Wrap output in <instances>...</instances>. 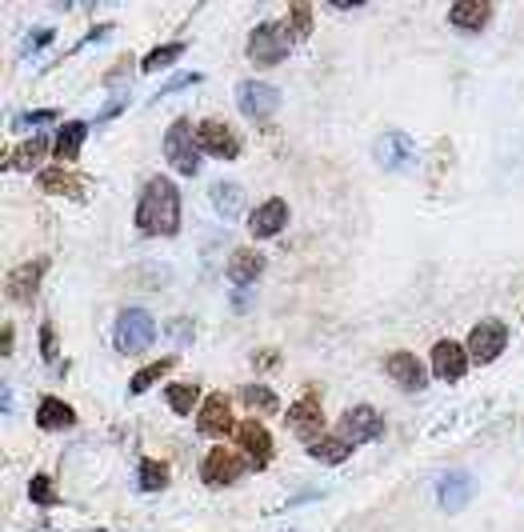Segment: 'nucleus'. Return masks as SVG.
<instances>
[{"label": "nucleus", "instance_id": "nucleus-22", "mask_svg": "<svg viewBox=\"0 0 524 532\" xmlns=\"http://www.w3.org/2000/svg\"><path fill=\"white\" fill-rule=\"evenodd\" d=\"M36 425L44 428V433H65V428L76 425V412L68 401H60V396H44L41 409H36Z\"/></svg>", "mask_w": 524, "mask_h": 532}, {"label": "nucleus", "instance_id": "nucleus-30", "mask_svg": "<svg viewBox=\"0 0 524 532\" xmlns=\"http://www.w3.org/2000/svg\"><path fill=\"white\" fill-rule=\"evenodd\" d=\"M164 401H169V409H172V412L188 417V412L196 409V401H201V388H196V385H180V380H177V385L164 388Z\"/></svg>", "mask_w": 524, "mask_h": 532}, {"label": "nucleus", "instance_id": "nucleus-20", "mask_svg": "<svg viewBox=\"0 0 524 532\" xmlns=\"http://www.w3.org/2000/svg\"><path fill=\"white\" fill-rule=\"evenodd\" d=\"M385 372L401 388H409V393H420V388H425V364H420L412 353H388Z\"/></svg>", "mask_w": 524, "mask_h": 532}, {"label": "nucleus", "instance_id": "nucleus-19", "mask_svg": "<svg viewBox=\"0 0 524 532\" xmlns=\"http://www.w3.org/2000/svg\"><path fill=\"white\" fill-rule=\"evenodd\" d=\"M472 492H476V484L468 472H449L441 484H436V500H441L444 512H460V508L472 500Z\"/></svg>", "mask_w": 524, "mask_h": 532}, {"label": "nucleus", "instance_id": "nucleus-9", "mask_svg": "<svg viewBox=\"0 0 524 532\" xmlns=\"http://www.w3.org/2000/svg\"><path fill=\"white\" fill-rule=\"evenodd\" d=\"M289 428L300 436L305 444H313V441H321V433H324V409H321V396L316 393H305L297 404L289 409Z\"/></svg>", "mask_w": 524, "mask_h": 532}, {"label": "nucleus", "instance_id": "nucleus-39", "mask_svg": "<svg viewBox=\"0 0 524 532\" xmlns=\"http://www.w3.org/2000/svg\"><path fill=\"white\" fill-rule=\"evenodd\" d=\"M124 105H129V100H113V105H105V113H100V121H113L116 113H124Z\"/></svg>", "mask_w": 524, "mask_h": 532}, {"label": "nucleus", "instance_id": "nucleus-38", "mask_svg": "<svg viewBox=\"0 0 524 532\" xmlns=\"http://www.w3.org/2000/svg\"><path fill=\"white\" fill-rule=\"evenodd\" d=\"M276 364H281V353H273V348H260V353H257V369L260 372L276 369Z\"/></svg>", "mask_w": 524, "mask_h": 532}, {"label": "nucleus", "instance_id": "nucleus-15", "mask_svg": "<svg viewBox=\"0 0 524 532\" xmlns=\"http://www.w3.org/2000/svg\"><path fill=\"white\" fill-rule=\"evenodd\" d=\"M433 372L441 380H460L468 372V348L457 345V340H436L433 345Z\"/></svg>", "mask_w": 524, "mask_h": 532}, {"label": "nucleus", "instance_id": "nucleus-2", "mask_svg": "<svg viewBox=\"0 0 524 532\" xmlns=\"http://www.w3.org/2000/svg\"><path fill=\"white\" fill-rule=\"evenodd\" d=\"M164 161H169L180 177H196V172H201V140H196V129L185 116L172 121L169 132H164Z\"/></svg>", "mask_w": 524, "mask_h": 532}, {"label": "nucleus", "instance_id": "nucleus-16", "mask_svg": "<svg viewBox=\"0 0 524 532\" xmlns=\"http://www.w3.org/2000/svg\"><path fill=\"white\" fill-rule=\"evenodd\" d=\"M265 252L260 249H236L233 257H228V281L236 284V289H249V284H257L260 276H265Z\"/></svg>", "mask_w": 524, "mask_h": 532}, {"label": "nucleus", "instance_id": "nucleus-7", "mask_svg": "<svg viewBox=\"0 0 524 532\" xmlns=\"http://www.w3.org/2000/svg\"><path fill=\"white\" fill-rule=\"evenodd\" d=\"M508 345V329L504 321H480L472 332H468V361L476 364H492Z\"/></svg>", "mask_w": 524, "mask_h": 532}, {"label": "nucleus", "instance_id": "nucleus-40", "mask_svg": "<svg viewBox=\"0 0 524 532\" xmlns=\"http://www.w3.org/2000/svg\"><path fill=\"white\" fill-rule=\"evenodd\" d=\"M12 348H17V337H12V324L4 321V356H12Z\"/></svg>", "mask_w": 524, "mask_h": 532}, {"label": "nucleus", "instance_id": "nucleus-31", "mask_svg": "<svg viewBox=\"0 0 524 532\" xmlns=\"http://www.w3.org/2000/svg\"><path fill=\"white\" fill-rule=\"evenodd\" d=\"M241 404H249V409H257V412H276L281 409V401H276V393L268 385H241Z\"/></svg>", "mask_w": 524, "mask_h": 532}, {"label": "nucleus", "instance_id": "nucleus-17", "mask_svg": "<svg viewBox=\"0 0 524 532\" xmlns=\"http://www.w3.org/2000/svg\"><path fill=\"white\" fill-rule=\"evenodd\" d=\"M36 188L49 193V196H73V201H81L84 196V180L76 177V172H68L65 164H52V169L36 172Z\"/></svg>", "mask_w": 524, "mask_h": 532}, {"label": "nucleus", "instance_id": "nucleus-35", "mask_svg": "<svg viewBox=\"0 0 524 532\" xmlns=\"http://www.w3.org/2000/svg\"><path fill=\"white\" fill-rule=\"evenodd\" d=\"M41 356H44V364L57 361V329H52L49 321L41 324Z\"/></svg>", "mask_w": 524, "mask_h": 532}, {"label": "nucleus", "instance_id": "nucleus-21", "mask_svg": "<svg viewBox=\"0 0 524 532\" xmlns=\"http://www.w3.org/2000/svg\"><path fill=\"white\" fill-rule=\"evenodd\" d=\"M372 153H377V161L385 164V169H409L412 164V140L404 137V132H385V137H377Z\"/></svg>", "mask_w": 524, "mask_h": 532}, {"label": "nucleus", "instance_id": "nucleus-8", "mask_svg": "<svg viewBox=\"0 0 524 532\" xmlns=\"http://www.w3.org/2000/svg\"><path fill=\"white\" fill-rule=\"evenodd\" d=\"M236 441H241V457L249 468H268V460H273V436H268V428L260 425V420H244V425H236Z\"/></svg>", "mask_w": 524, "mask_h": 532}, {"label": "nucleus", "instance_id": "nucleus-4", "mask_svg": "<svg viewBox=\"0 0 524 532\" xmlns=\"http://www.w3.org/2000/svg\"><path fill=\"white\" fill-rule=\"evenodd\" d=\"M153 340H156V324H153V316H148L145 308H124V313L116 316V329H113L116 353L137 356V353H145Z\"/></svg>", "mask_w": 524, "mask_h": 532}, {"label": "nucleus", "instance_id": "nucleus-36", "mask_svg": "<svg viewBox=\"0 0 524 532\" xmlns=\"http://www.w3.org/2000/svg\"><path fill=\"white\" fill-rule=\"evenodd\" d=\"M196 81H201V76H193V73H188V76H172V81L164 84V89L156 92V97H169V92H177V89H188V84H196Z\"/></svg>", "mask_w": 524, "mask_h": 532}, {"label": "nucleus", "instance_id": "nucleus-33", "mask_svg": "<svg viewBox=\"0 0 524 532\" xmlns=\"http://www.w3.org/2000/svg\"><path fill=\"white\" fill-rule=\"evenodd\" d=\"M28 500H33V504H41V508L57 504V484H52L49 472H36L33 480H28Z\"/></svg>", "mask_w": 524, "mask_h": 532}, {"label": "nucleus", "instance_id": "nucleus-12", "mask_svg": "<svg viewBox=\"0 0 524 532\" xmlns=\"http://www.w3.org/2000/svg\"><path fill=\"white\" fill-rule=\"evenodd\" d=\"M276 89L265 81H244L236 84V105H241V113L249 116V121H268V116L276 113Z\"/></svg>", "mask_w": 524, "mask_h": 532}, {"label": "nucleus", "instance_id": "nucleus-14", "mask_svg": "<svg viewBox=\"0 0 524 532\" xmlns=\"http://www.w3.org/2000/svg\"><path fill=\"white\" fill-rule=\"evenodd\" d=\"M284 225H289V204L281 201V196H268L265 204H257L249 217V233L257 236V241H268V236L284 233Z\"/></svg>", "mask_w": 524, "mask_h": 532}, {"label": "nucleus", "instance_id": "nucleus-24", "mask_svg": "<svg viewBox=\"0 0 524 532\" xmlns=\"http://www.w3.org/2000/svg\"><path fill=\"white\" fill-rule=\"evenodd\" d=\"M209 201L225 220H236L244 209V193H241V185H233V180H217V185L209 188Z\"/></svg>", "mask_w": 524, "mask_h": 532}, {"label": "nucleus", "instance_id": "nucleus-27", "mask_svg": "<svg viewBox=\"0 0 524 532\" xmlns=\"http://www.w3.org/2000/svg\"><path fill=\"white\" fill-rule=\"evenodd\" d=\"M348 452H353V444H345L340 436H321V441L308 444V457L321 460V465H340V460H348Z\"/></svg>", "mask_w": 524, "mask_h": 532}, {"label": "nucleus", "instance_id": "nucleus-29", "mask_svg": "<svg viewBox=\"0 0 524 532\" xmlns=\"http://www.w3.org/2000/svg\"><path fill=\"white\" fill-rule=\"evenodd\" d=\"M140 492H164L169 488V465L164 460H140Z\"/></svg>", "mask_w": 524, "mask_h": 532}, {"label": "nucleus", "instance_id": "nucleus-18", "mask_svg": "<svg viewBox=\"0 0 524 532\" xmlns=\"http://www.w3.org/2000/svg\"><path fill=\"white\" fill-rule=\"evenodd\" d=\"M449 20L452 28H460V33H484L492 20V4L488 0H457L449 9Z\"/></svg>", "mask_w": 524, "mask_h": 532}, {"label": "nucleus", "instance_id": "nucleus-1", "mask_svg": "<svg viewBox=\"0 0 524 532\" xmlns=\"http://www.w3.org/2000/svg\"><path fill=\"white\" fill-rule=\"evenodd\" d=\"M137 228L145 236H177L180 233V193L169 177H148L137 201Z\"/></svg>", "mask_w": 524, "mask_h": 532}, {"label": "nucleus", "instance_id": "nucleus-37", "mask_svg": "<svg viewBox=\"0 0 524 532\" xmlns=\"http://www.w3.org/2000/svg\"><path fill=\"white\" fill-rule=\"evenodd\" d=\"M52 28H33V36H28V44H25V52H33V49H41V44H49L52 41Z\"/></svg>", "mask_w": 524, "mask_h": 532}, {"label": "nucleus", "instance_id": "nucleus-11", "mask_svg": "<svg viewBox=\"0 0 524 532\" xmlns=\"http://www.w3.org/2000/svg\"><path fill=\"white\" fill-rule=\"evenodd\" d=\"M49 265H52L49 257H33V260H25L20 268H12V273H9V300H17V305H33L36 289H41L44 273H49Z\"/></svg>", "mask_w": 524, "mask_h": 532}, {"label": "nucleus", "instance_id": "nucleus-5", "mask_svg": "<svg viewBox=\"0 0 524 532\" xmlns=\"http://www.w3.org/2000/svg\"><path fill=\"white\" fill-rule=\"evenodd\" d=\"M385 433V417H380L372 404H353V409L340 417L337 425V436L345 444H364V441H377Z\"/></svg>", "mask_w": 524, "mask_h": 532}, {"label": "nucleus", "instance_id": "nucleus-25", "mask_svg": "<svg viewBox=\"0 0 524 532\" xmlns=\"http://www.w3.org/2000/svg\"><path fill=\"white\" fill-rule=\"evenodd\" d=\"M44 156H49V137H28L25 145H17L9 153V169L12 172H33Z\"/></svg>", "mask_w": 524, "mask_h": 532}, {"label": "nucleus", "instance_id": "nucleus-3", "mask_svg": "<svg viewBox=\"0 0 524 532\" xmlns=\"http://www.w3.org/2000/svg\"><path fill=\"white\" fill-rule=\"evenodd\" d=\"M292 49L289 25H273V20H260L249 33V60L260 68H276Z\"/></svg>", "mask_w": 524, "mask_h": 532}, {"label": "nucleus", "instance_id": "nucleus-34", "mask_svg": "<svg viewBox=\"0 0 524 532\" xmlns=\"http://www.w3.org/2000/svg\"><path fill=\"white\" fill-rule=\"evenodd\" d=\"M60 121V108H36V113H20L17 121V129H41V124H57Z\"/></svg>", "mask_w": 524, "mask_h": 532}, {"label": "nucleus", "instance_id": "nucleus-41", "mask_svg": "<svg viewBox=\"0 0 524 532\" xmlns=\"http://www.w3.org/2000/svg\"><path fill=\"white\" fill-rule=\"evenodd\" d=\"M92 532H105V528H92Z\"/></svg>", "mask_w": 524, "mask_h": 532}, {"label": "nucleus", "instance_id": "nucleus-26", "mask_svg": "<svg viewBox=\"0 0 524 532\" xmlns=\"http://www.w3.org/2000/svg\"><path fill=\"white\" fill-rule=\"evenodd\" d=\"M188 44L185 41H169V44H156V49L145 52V60H140V73H164L169 65H177L180 57H185Z\"/></svg>", "mask_w": 524, "mask_h": 532}, {"label": "nucleus", "instance_id": "nucleus-6", "mask_svg": "<svg viewBox=\"0 0 524 532\" xmlns=\"http://www.w3.org/2000/svg\"><path fill=\"white\" fill-rule=\"evenodd\" d=\"M244 468H249V465H244L241 452H233V449H209V452H204V460H201V480L209 484V488H228V484L241 480Z\"/></svg>", "mask_w": 524, "mask_h": 532}, {"label": "nucleus", "instance_id": "nucleus-32", "mask_svg": "<svg viewBox=\"0 0 524 532\" xmlns=\"http://www.w3.org/2000/svg\"><path fill=\"white\" fill-rule=\"evenodd\" d=\"M308 33H313V4L297 0V4L289 9V36L292 41H305Z\"/></svg>", "mask_w": 524, "mask_h": 532}, {"label": "nucleus", "instance_id": "nucleus-28", "mask_svg": "<svg viewBox=\"0 0 524 532\" xmlns=\"http://www.w3.org/2000/svg\"><path fill=\"white\" fill-rule=\"evenodd\" d=\"M177 369V356H164V361H156V364H148V369H140L137 377H132V385H129V393L132 396H140V393H148V385H156L161 377H169V372Z\"/></svg>", "mask_w": 524, "mask_h": 532}, {"label": "nucleus", "instance_id": "nucleus-10", "mask_svg": "<svg viewBox=\"0 0 524 532\" xmlns=\"http://www.w3.org/2000/svg\"><path fill=\"white\" fill-rule=\"evenodd\" d=\"M196 140H201V153H212L217 161H236L241 156V137L225 121H201L196 124Z\"/></svg>", "mask_w": 524, "mask_h": 532}, {"label": "nucleus", "instance_id": "nucleus-13", "mask_svg": "<svg viewBox=\"0 0 524 532\" xmlns=\"http://www.w3.org/2000/svg\"><path fill=\"white\" fill-rule=\"evenodd\" d=\"M236 420H233V404H228L225 393H212L209 401L201 404V417H196V433L201 436H225L233 433Z\"/></svg>", "mask_w": 524, "mask_h": 532}, {"label": "nucleus", "instance_id": "nucleus-23", "mask_svg": "<svg viewBox=\"0 0 524 532\" xmlns=\"http://www.w3.org/2000/svg\"><path fill=\"white\" fill-rule=\"evenodd\" d=\"M84 137H89V124H84V121H65L57 129V140H52V156H57L60 164L76 161V156H81Z\"/></svg>", "mask_w": 524, "mask_h": 532}]
</instances>
